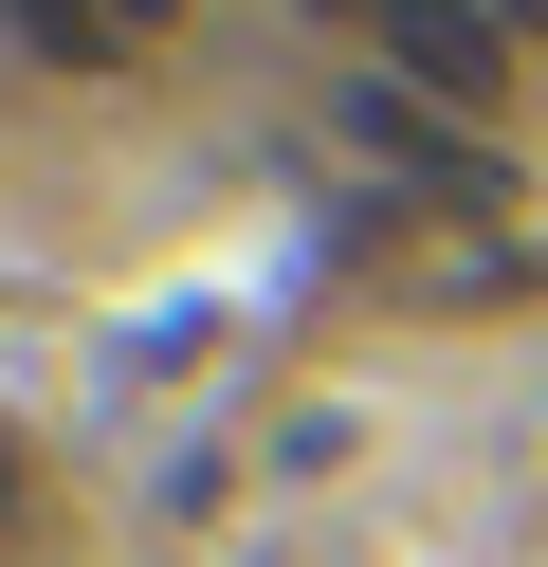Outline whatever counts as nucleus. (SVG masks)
<instances>
[{"label": "nucleus", "instance_id": "obj_1", "mask_svg": "<svg viewBox=\"0 0 548 567\" xmlns=\"http://www.w3.org/2000/svg\"><path fill=\"white\" fill-rule=\"evenodd\" d=\"M365 19H384V38H402V74H421V92H457V111H494V92H511V38L475 19V0H365Z\"/></svg>", "mask_w": 548, "mask_h": 567}, {"label": "nucleus", "instance_id": "obj_2", "mask_svg": "<svg viewBox=\"0 0 548 567\" xmlns=\"http://www.w3.org/2000/svg\"><path fill=\"white\" fill-rule=\"evenodd\" d=\"M0 19H19L55 74H128V55H165V38H183V0H0Z\"/></svg>", "mask_w": 548, "mask_h": 567}]
</instances>
